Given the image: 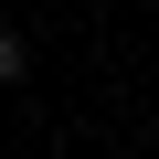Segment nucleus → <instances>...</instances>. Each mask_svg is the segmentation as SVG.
<instances>
[{
    "mask_svg": "<svg viewBox=\"0 0 159 159\" xmlns=\"http://www.w3.org/2000/svg\"><path fill=\"white\" fill-rule=\"evenodd\" d=\"M21 64H32V43H21V32H0V85H21Z\"/></svg>",
    "mask_w": 159,
    "mask_h": 159,
    "instance_id": "nucleus-1",
    "label": "nucleus"
}]
</instances>
